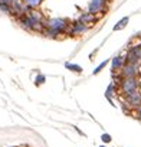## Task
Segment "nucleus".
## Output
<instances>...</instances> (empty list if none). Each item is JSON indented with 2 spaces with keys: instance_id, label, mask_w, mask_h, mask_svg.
Listing matches in <instances>:
<instances>
[{
  "instance_id": "obj_11",
  "label": "nucleus",
  "mask_w": 141,
  "mask_h": 147,
  "mask_svg": "<svg viewBox=\"0 0 141 147\" xmlns=\"http://www.w3.org/2000/svg\"><path fill=\"white\" fill-rule=\"evenodd\" d=\"M128 22H130V18H128V16H124L122 19H120V20L117 22V25H114L112 30H114V32H118V30L125 29V28H127V25H128Z\"/></svg>"
},
{
  "instance_id": "obj_1",
  "label": "nucleus",
  "mask_w": 141,
  "mask_h": 147,
  "mask_svg": "<svg viewBox=\"0 0 141 147\" xmlns=\"http://www.w3.org/2000/svg\"><path fill=\"white\" fill-rule=\"evenodd\" d=\"M17 22H19V25H20L25 30H28V32H39V33H42V32L45 30L43 22L36 20V19H35L33 16H30L29 13H26V15L17 18Z\"/></svg>"
},
{
  "instance_id": "obj_19",
  "label": "nucleus",
  "mask_w": 141,
  "mask_h": 147,
  "mask_svg": "<svg viewBox=\"0 0 141 147\" xmlns=\"http://www.w3.org/2000/svg\"><path fill=\"white\" fill-rule=\"evenodd\" d=\"M101 140H102V143H105V144H107V143H111V141H112V137H111L109 134L104 133V134L101 136Z\"/></svg>"
},
{
  "instance_id": "obj_17",
  "label": "nucleus",
  "mask_w": 141,
  "mask_h": 147,
  "mask_svg": "<svg viewBox=\"0 0 141 147\" xmlns=\"http://www.w3.org/2000/svg\"><path fill=\"white\" fill-rule=\"evenodd\" d=\"M130 49L141 59V43H137V45H132V46H130Z\"/></svg>"
},
{
  "instance_id": "obj_4",
  "label": "nucleus",
  "mask_w": 141,
  "mask_h": 147,
  "mask_svg": "<svg viewBox=\"0 0 141 147\" xmlns=\"http://www.w3.org/2000/svg\"><path fill=\"white\" fill-rule=\"evenodd\" d=\"M107 9H108V0H89L87 10L91 13L99 15L102 18L107 13Z\"/></svg>"
},
{
  "instance_id": "obj_15",
  "label": "nucleus",
  "mask_w": 141,
  "mask_h": 147,
  "mask_svg": "<svg viewBox=\"0 0 141 147\" xmlns=\"http://www.w3.org/2000/svg\"><path fill=\"white\" fill-rule=\"evenodd\" d=\"M23 2H25L30 9H39V6L43 3V0H23Z\"/></svg>"
},
{
  "instance_id": "obj_9",
  "label": "nucleus",
  "mask_w": 141,
  "mask_h": 147,
  "mask_svg": "<svg viewBox=\"0 0 141 147\" xmlns=\"http://www.w3.org/2000/svg\"><path fill=\"white\" fill-rule=\"evenodd\" d=\"M125 55H117L111 59V71L112 72H118L124 65H125Z\"/></svg>"
},
{
  "instance_id": "obj_3",
  "label": "nucleus",
  "mask_w": 141,
  "mask_h": 147,
  "mask_svg": "<svg viewBox=\"0 0 141 147\" xmlns=\"http://www.w3.org/2000/svg\"><path fill=\"white\" fill-rule=\"evenodd\" d=\"M138 90H140V80H138V77H125L118 84V91L122 94V97L130 95V94H132V92H135Z\"/></svg>"
},
{
  "instance_id": "obj_8",
  "label": "nucleus",
  "mask_w": 141,
  "mask_h": 147,
  "mask_svg": "<svg viewBox=\"0 0 141 147\" xmlns=\"http://www.w3.org/2000/svg\"><path fill=\"white\" fill-rule=\"evenodd\" d=\"M99 19H101V16H99V15L91 13V12H88V10L79 15V20H81L82 23L88 25L89 28H91V26H94V25H97V23L99 22Z\"/></svg>"
},
{
  "instance_id": "obj_21",
  "label": "nucleus",
  "mask_w": 141,
  "mask_h": 147,
  "mask_svg": "<svg viewBox=\"0 0 141 147\" xmlns=\"http://www.w3.org/2000/svg\"><path fill=\"white\" fill-rule=\"evenodd\" d=\"M99 147H107V146H99Z\"/></svg>"
},
{
  "instance_id": "obj_10",
  "label": "nucleus",
  "mask_w": 141,
  "mask_h": 147,
  "mask_svg": "<svg viewBox=\"0 0 141 147\" xmlns=\"http://www.w3.org/2000/svg\"><path fill=\"white\" fill-rule=\"evenodd\" d=\"M115 91H117V84L112 81V82L107 87V90H105V98L108 100V102H109L111 105H115L114 101H112V95L115 94Z\"/></svg>"
},
{
  "instance_id": "obj_2",
  "label": "nucleus",
  "mask_w": 141,
  "mask_h": 147,
  "mask_svg": "<svg viewBox=\"0 0 141 147\" xmlns=\"http://www.w3.org/2000/svg\"><path fill=\"white\" fill-rule=\"evenodd\" d=\"M43 25H45V28L52 29L53 32H56V33H59V35H66V33H68V29H69V26H70L69 20H68V19H63V18L45 19Z\"/></svg>"
},
{
  "instance_id": "obj_7",
  "label": "nucleus",
  "mask_w": 141,
  "mask_h": 147,
  "mask_svg": "<svg viewBox=\"0 0 141 147\" xmlns=\"http://www.w3.org/2000/svg\"><path fill=\"white\" fill-rule=\"evenodd\" d=\"M140 63H128L125 62V65L120 69V74L121 77L125 78V77H138L140 75Z\"/></svg>"
},
{
  "instance_id": "obj_14",
  "label": "nucleus",
  "mask_w": 141,
  "mask_h": 147,
  "mask_svg": "<svg viewBox=\"0 0 141 147\" xmlns=\"http://www.w3.org/2000/svg\"><path fill=\"white\" fill-rule=\"evenodd\" d=\"M0 12H2V13H6V15H13V7H12V3L0 2Z\"/></svg>"
},
{
  "instance_id": "obj_20",
  "label": "nucleus",
  "mask_w": 141,
  "mask_h": 147,
  "mask_svg": "<svg viewBox=\"0 0 141 147\" xmlns=\"http://www.w3.org/2000/svg\"><path fill=\"white\" fill-rule=\"evenodd\" d=\"M135 117H137V118L141 121V107H138V108L135 110Z\"/></svg>"
},
{
  "instance_id": "obj_16",
  "label": "nucleus",
  "mask_w": 141,
  "mask_h": 147,
  "mask_svg": "<svg viewBox=\"0 0 141 147\" xmlns=\"http://www.w3.org/2000/svg\"><path fill=\"white\" fill-rule=\"evenodd\" d=\"M107 65H108V59L102 61V62H101V63H99V65H98V66H97V68L92 71V74H94V75H98V74H99V72H101V71H102V69L107 66Z\"/></svg>"
},
{
  "instance_id": "obj_13",
  "label": "nucleus",
  "mask_w": 141,
  "mask_h": 147,
  "mask_svg": "<svg viewBox=\"0 0 141 147\" xmlns=\"http://www.w3.org/2000/svg\"><path fill=\"white\" fill-rule=\"evenodd\" d=\"M65 68H66L68 71H70V72H75V74H81V72L84 71L81 65L72 63V62H65Z\"/></svg>"
},
{
  "instance_id": "obj_12",
  "label": "nucleus",
  "mask_w": 141,
  "mask_h": 147,
  "mask_svg": "<svg viewBox=\"0 0 141 147\" xmlns=\"http://www.w3.org/2000/svg\"><path fill=\"white\" fill-rule=\"evenodd\" d=\"M125 61L128 62V63H141V59L128 48V51H127V53H125Z\"/></svg>"
},
{
  "instance_id": "obj_22",
  "label": "nucleus",
  "mask_w": 141,
  "mask_h": 147,
  "mask_svg": "<svg viewBox=\"0 0 141 147\" xmlns=\"http://www.w3.org/2000/svg\"><path fill=\"white\" fill-rule=\"evenodd\" d=\"M140 43H141V42H140Z\"/></svg>"
},
{
  "instance_id": "obj_18",
  "label": "nucleus",
  "mask_w": 141,
  "mask_h": 147,
  "mask_svg": "<svg viewBox=\"0 0 141 147\" xmlns=\"http://www.w3.org/2000/svg\"><path fill=\"white\" fill-rule=\"evenodd\" d=\"M45 81H46V77L42 75V74H38L35 78V85H42V84H45Z\"/></svg>"
},
{
  "instance_id": "obj_5",
  "label": "nucleus",
  "mask_w": 141,
  "mask_h": 147,
  "mask_svg": "<svg viewBox=\"0 0 141 147\" xmlns=\"http://www.w3.org/2000/svg\"><path fill=\"white\" fill-rule=\"evenodd\" d=\"M88 29H89V26L85 25V23H82V22L78 19V20H75V22L70 23V26H69L66 35H68V36H72V38H75V36H81L82 33L88 32Z\"/></svg>"
},
{
  "instance_id": "obj_6",
  "label": "nucleus",
  "mask_w": 141,
  "mask_h": 147,
  "mask_svg": "<svg viewBox=\"0 0 141 147\" xmlns=\"http://www.w3.org/2000/svg\"><path fill=\"white\" fill-rule=\"evenodd\" d=\"M124 105H127L131 110H137L138 107H141V92H140V90L130 94V95H125L124 97Z\"/></svg>"
}]
</instances>
